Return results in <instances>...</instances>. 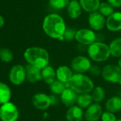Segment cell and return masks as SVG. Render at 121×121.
<instances>
[{
    "mask_svg": "<svg viewBox=\"0 0 121 121\" xmlns=\"http://www.w3.org/2000/svg\"><path fill=\"white\" fill-rule=\"evenodd\" d=\"M45 34L51 38L63 40V34L67 28L65 20L58 13H51L46 15L42 23Z\"/></svg>",
    "mask_w": 121,
    "mask_h": 121,
    "instance_id": "cell-1",
    "label": "cell"
},
{
    "mask_svg": "<svg viewBox=\"0 0 121 121\" xmlns=\"http://www.w3.org/2000/svg\"><path fill=\"white\" fill-rule=\"evenodd\" d=\"M24 57L28 64L41 69L48 65L50 58L48 51L41 47H30L27 48L24 51Z\"/></svg>",
    "mask_w": 121,
    "mask_h": 121,
    "instance_id": "cell-2",
    "label": "cell"
},
{
    "mask_svg": "<svg viewBox=\"0 0 121 121\" xmlns=\"http://www.w3.org/2000/svg\"><path fill=\"white\" fill-rule=\"evenodd\" d=\"M68 84L69 87L77 94H88L95 88L94 83L92 79L84 74L76 73L73 74Z\"/></svg>",
    "mask_w": 121,
    "mask_h": 121,
    "instance_id": "cell-3",
    "label": "cell"
},
{
    "mask_svg": "<svg viewBox=\"0 0 121 121\" xmlns=\"http://www.w3.org/2000/svg\"><path fill=\"white\" fill-rule=\"evenodd\" d=\"M88 57L94 62L107 61L111 56L109 45L102 41H96L87 48Z\"/></svg>",
    "mask_w": 121,
    "mask_h": 121,
    "instance_id": "cell-4",
    "label": "cell"
},
{
    "mask_svg": "<svg viewBox=\"0 0 121 121\" xmlns=\"http://www.w3.org/2000/svg\"><path fill=\"white\" fill-rule=\"evenodd\" d=\"M104 80L113 84H119L121 81V69L116 65H108L102 69L101 74Z\"/></svg>",
    "mask_w": 121,
    "mask_h": 121,
    "instance_id": "cell-5",
    "label": "cell"
},
{
    "mask_svg": "<svg viewBox=\"0 0 121 121\" xmlns=\"http://www.w3.org/2000/svg\"><path fill=\"white\" fill-rule=\"evenodd\" d=\"M19 110L12 102H7L0 106V120L1 121H16L19 118Z\"/></svg>",
    "mask_w": 121,
    "mask_h": 121,
    "instance_id": "cell-6",
    "label": "cell"
},
{
    "mask_svg": "<svg viewBox=\"0 0 121 121\" xmlns=\"http://www.w3.org/2000/svg\"><path fill=\"white\" fill-rule=\"evenodd\" d=\"M92 67L91 59L88 57L78 55L75 57L71 62V69L78 74H83L90 70Z\"/></svg>",
    "mask_w": 121,
    "mask_h": 121,
    "instance_id": "cell-7",
    "label": "cell"
},
{
    "mask_svg": "<svg viewBox=\"0 0 121 121\" xmlns=\"http://www.w3.org/2000/svg\"><path fill=\"white\" fill-rule=\"evenodd\" d=\"M75 40L81 45L88 46L97 40V35L91 28H81L77 30Z\"/></svg>",
    "mask_w": 121,
    "mask_h": 121,
    "instance_id": "cell-8",
    "label": "cell"
},
{
    "mask_svg": "<svg viewBox=\"0 0 121 121\" xmlns=\"http://www.w3.org/2000/svg\"><path fill=\"white\" fill-rule=\"evenodd\" d=\"M88 23L91 29L94 31H101L106 27V17L97 11L89 13Z\"/></svg>",
    "mask_w": 121,
    "mask_h": 121,
    "instance_id": "cell-9",
    "label": "cell"
},
{
    "mask_svg": "<svg viewBox=\"0 0 121 121\" xmlns=\"http://www.w3.org/2000/svg\"><path fill=\"white\" fill-rule=\"evenodd\" d=\"M9 78L10 82L14 85H21L26 79V68L21 65H16L11 67Z\"/></svg>",
    "mask_w": 121,
    "mask_h": 121,
    "instance_id": "cell-10",
    "label": "cell"
},
{
    "mask_svg": "<svg viewBox=\"0 0 121 121\" xmlns=\"http://www.w3.org/2000/svg\"><path fill=\"white\" fill-rule=\"evenodd\" d=\"M32 104L39 110H46L51 106V97L44 93H37L32 97Z\"/></svg>",
    "mask_w": 121,
    "mask_h": 121,
    "instance_id": "cell-11",
    "label": "cell"
},
{
    "mask_svg": "<svg viewBox=\"0 0 121 121\" xmlns=\"http://www.w3.org/2000/svg\"><path fill=\"white\" fill-rule=\"evenodd\" d=\"M101 106L98 103H93L84 113V118L86 121H98L103 114Z\"/></svg>",
    "mask_w": 121,
    "mask_h": 121,
    "instance_id": "cell-12",
    "label": "cell"
},
{
    "mask_svg": "<svg viewBox=\"0 0 121 121\" xmlns=\"http://www.w3.org/2000/svg\"><path fill=\"white\" fill-rule=\"evenodd\" d=\"M106 28L111 32H118L121 30V12L115 11L106 18Z\"/></svg>",
    "mask_w": 121,
    "mask_h": 121,
    "instance_id": "cell-13",
    "label": "cell"
},
{
    "mask_svg": "<svg viewBox=\"0 0 121 121\" xmlns=\"http://www.w3.org/2000/svg\"><path fill=\"white\" fill-rule=\"evenodd\" d=\"M78 94L71 88H66L61 94L60 99L61 103L66 107L70 108L75 106L77 101Z\"/></svg>",
    "mask_w": 121,
    "mask_h": 121,
    "instance_id": "cell-14",
    "label": "cell"
},
{
    "mask_svg": "<svg viewBox=\"0 0 121 121\" xmlns=\"http://www.w3.org/2000/svg\"><path fill=\"white\" fill-rule=\"evenodd\" d=\"M26 80L32 84L36 83L42 79L41 69L31 65L28 64L26 67Z\"/></svg>",
    "mask_w": 121,
    "mask_h": 121,
    "instance_id": "cell-15",
    "label": "cell"
},
{
    "mask_svg": "<svg viewBox=\"0 0 121 121\" xmlns=\"http://www.w3.org/2000/svg\"><path fill=\"white\" fill-rule=\"evenodd\" d=\"M66 12L70 18L73 20L78 18L83 12L79 0H71L66 7Z\"/></svg>",
    "mask_w": 121,
    "mask_h": 121,
    "instance_id": "cell-16",
    "label": "cell"
},
{
    "mask_svg": "<svg viewBox=\"0 0 121 121\" xmlns=\"http://www.w3.org/2000/svg\"><path fill=\"white\" fill-rule=\"evenodd\" d=\"M56 72L57 79L62 82L64 84L69 83L73 76L71 68L66 65L59 66L56 69Z\"/></svg>",
    "mask_w": 121,
    "mask_h": 121,
    "instance_id": "cell-17",
    "label": "cell"
},
{
    "mask_svg": "<svg viewBox=\"0 0 121 121\" xmlns=\"http://www.w3.org/2000/svg\"><path fill=\"white\" fill-rule=\"evenodd\" d=\"M84 117L83 110L78 106L68 108L66 114V121H82Z\"/></svg>",
    "mask_w": 121,
    "mask_h": 121,
    "instance_id": "cell-18",
    "label": "cell"
},
{
    "mask_svg": "<svg viewBox=\"0 0 121 121\" xmlns=\"http://www.w3.org/2000/svg\"><path fill=\"white\" fill-rule=\"evenodd\" d=\"M107 111L116 113L121 111V98L120 96H114L111 97L105 105Z\"/></svg>",
    "mask_w": 121,
    "mask_h": 121,
    "instance_id": "cell-19",
    "label": "cell"
},
{
    "mask_svg": "<svg viewBox=\"0 0 121 121\" xmlns=\"http://www.w3.org/2000/svg\"><path fill=\"white\" fill-rule=\"evenodd\" d=\"M81 6L86 13H91L98 11L101 5V0H79Z\"/></svg>",
    "mask_w": 121,
    "mask_h": 121,
    "instance_id": "cell-20",
    "label": "cell"
},
{
    "mask_svg": "<svg viewBox=\"0 0 121 121\" xmlns=\"http://www.w3.org/2000/svg\"><path fill=\"white\" fill-rule=\"evenodd\" d=\"M41 75L44 82L48 85L51 84L57 79L56 70L52 67L48 65L41 69Z\"/></svg>",
    "mask_w": 121,
    "mask_h": 121,
    "instance_id": "cell-21",
    "label": "cell"
},
{
    "mask_svg": "<svg viewBox=\"0 0 121 121\" xmlns=\"http://www.w3.org/2000/svg\"><path fill=\"white\" fill-rule=\"evenodd\" d=\"M11 97V91L9 86L0 82V105L10 101Z\"/></svg>",
    "mask_w": 121,
    "mask_h": 121,
    "instance_id": "cell-22",
    "label": "cell"
},
{
    "mask_svg": "<svg viewBox=\"0 0 121 121\" xmlns=\"http://www.w3.org/2000/svg\"><path fill=\"white\" fill-rule=\"evenodd\" d=\"M111 56L119 58L121 57V37L116 38L109 44Z\"/></svg>",
    "mask_w": 121,
    "mask_h": 121,
    "instance_id": "cell-23",
    "label": "cell"
},
{
    "mask_svg": "<svg viewBox=\"0 0 121 121\" xmlns=\"http://www.w3.org/2000/svg\"><path fill=\"white\" fill-rule=\"evenodd\" d=\"M93 98L91 94H78L77 97V106L81 108H87L93 104Z\"/></svg>",
    "mask_w": 121,
    "mask_h": 121,
    "instance_id": "cell-24",
    "label": "cell"
},
{
    "mask_svg": "<svg viewBox=\"0 0 121 121\" xmlns=\"http://www.w3.org/2000/svg\"><path fill=\"white\" fill-rule=\"evenodd\" d=\"M67 88L66 86V84L63 83L62 82L56 79V81H54L51 84L49 85V89L51 92L53 94L55 95H60L64 91V90Z\"/></svg>",
    "mask_w": 121,
    "mask_h": 121,
    "instance_id": "cell-25",
    "label": "cell"
},
{
    "mask_svg": "<svg viewBox=\"0 0 121 121\" xmlns=\"http://www.w3.org/2000/svg\"><path fill=\"white\" fill-rule=\"evenodd\" d=\"M91 96L93 98V101L95 103L99 104L100 102L104 100L106 97V91L102 86H96L92 91Z\"/></svg>",
    "mask_w": 121,
    "mask_h": 121,
    "instance_id": "cell-26",
    "label": "cell"
},
{
    "mask_svg": "<svg viewBox=\"0 0 121 121\" xmlns=\"http://www.w3.org/2000/svg\"><path fill=\"white\" fill-rule=\"evenodd\" d=\"M98 11L106 18L115 12L114 8L107 1H104V2L101 3V5L99 6V9H98Z\"/></svg>",
    "mask_w": 121,
    "mask_h": 121,
    "instance_id": "cell-27",
    "label": "cell"
},
{
    "mask_svg": "<svg viewBox=\"0 0 121 121\" xmlns=\"http://www.w3.org/2000/svg\"><path fill=\"white\" fill-rule=\"evenodd\" d=\"M71 0H48V4L51 7L56 10L66 9Z\"/></svg>",
    "mask_w": 121,
    "mask_h": 121,
    "instance_id": "cell-28",
    "label": "cell"
},
{
    "mask_svg": "<svg viewBox=\"0 0 121 121\" xmlns=\"http://www.w3.org/2000/svg\"><path fill=\"white\" fill-rule=\"evenodd\" d=\"M14 55L12 52L8 48H1L0 50V60L4 62H10L12 61Z\"/></svg>",
    "mask_w": 121,
    "mask_h": 121,
    "instance_id": "cell-29",
    "label": "cell"
},
{
    "mask_svg": "<svg viewBox=\"0 0 121 121\" xmlns=\"http://www.w3.org/2000/svg\"><path fill=\"white\" fill-rule=\"evenodd\" d=\"M77 30H76L73 28H67L63 37V40L71 42L75 40Z\"/></svg>",
    "mask_w": 121,
    "mask_h": 121,
    "instance_id": "cell-30",
    "label": "cell"
},
{
    "mask_svg": "<svg viewBox=\"0 0 121 121\" xmlns=\"http://www.w3.org/2000/svg\"><path fill=\"white\" fill-rule=\"evenodd\" d=\"M101 121H116L117 118L115 116V113H113L109 111H105L103 113L101 116Z\"/></svg>",
    "mask_w": 121,
    "mask_h": 121,
    "instance_id": "cell-31",
    "label": "cell"
},
{
    "mask_svg": "<svg viewBox=\"0 0 121 121\" xmlns=\"http://www.w3.org/2000/svg\"><path fill=\"white\" fill-rule=\"evenodd\" d=\"M89 72L91 75L94 77H97L102 74V69L98 65H92Z\"/></svg>",
    "mask_w": 121,
    "mask_h": 121,
    "instance_id": "cell-32",
    "label": "cell"
},
{
    "mask_svg": "<svg viewBox=\"0 0 121 121\" xmlns=\"http://www.w3.org/2000/svg\"><path fill=\"white\" fill-rule=\"evenodd\" d=\"M107 2H108L114 9L121 7V0H107Z\"/></svg>",
    "mask_w": 121,
    "mask_h": 121,
    "instance_id": "cell-33",
    "label": "cell"
},
{
    "mask_svg": "<svg viewBox=\"0 0 121 121\" xmlns=\"http://www.w3.org/2000/svg\"><path fill=\"white\" fill-rule=\"evenodd\" d=\"M51 97V106H56L58 104L59 101H61L60 99H58V97L57 96V95L53 94L50 96Z\"/></svg>",
    "mask_w": 121,
    "mask_h": 121,
    "instance_id": "cell-34",
    "label": "cell"
},
{
    "mask_svg": "<svg viewBox=\"0 0 121 121\" xmlns=\"http://www.w3.org/2000/svg\"><path fill=\"white\" fill-rule=\"evenodd\" d=\"M4 25V18L0 15V28H1Z\"/></svg>",
    "mask_w": 121,
    "mask_h": 121,
    "instance_id": "cell-35",
    "label": "cell"
},
{
    "mask_svg": "<svg viewBox=\"0 0 121 121\" xmlns=\"http://www.w3.org/2000/svg\"><path fill=\"white\" fill-rule=\"evenodd\" d=\"M118 65L121 67V57H119V60H118Z\"/></svg>",
    "mask_w": 121,
    "mask_h": 121,
    "instance_id": "cell-36",
    "label": "cell"
},
{
    "mask_svg": "<svg viewBox=\"0 0 121 121\" xmlns=\"http://www.w3.org/2000/svg\"><path fill=\"white\" fill-rule=\"evenodd\" d=\"M121 121V119H117V121Z\"/></svg>",
    "mask_w": 121,
    "mask_h": 121,
    "instance_id": "cell-37",
    "label": "cell"
},
{
    "mask_svg": "<svg viewBox=\"0 0 121 121\" xmlns=\"http://www.w3.org/2000/svg\"><path fill=\"white\" fill-rule=\"evenodd\" d=\"M119 84H120V85H121V82L119 83Z\"/></svg>",
    "mask_w": 121,
    "mask_h": 121,
    "instance_id": "cell-38",
    "label": "cell"
},
{
    "mask_svg": "<svg viewBox=\"0 0 121 121\" xmlns=\"http://www.w3.org/2000/svg\"></svg>",
    "mask_w": 121,
    "mask_h": 121,
    "instance_id": "cell-39",
    "label": "cell"
}]
</instances>
